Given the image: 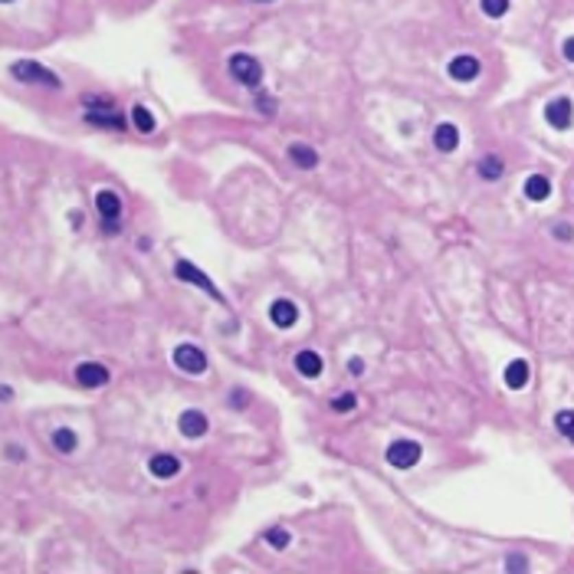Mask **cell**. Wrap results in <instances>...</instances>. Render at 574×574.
<instances>
[{
  "instance_id": "3957f363",
  "label": "cell",
  "mask_w": 574,
  "mask_h": 574,
  "mask_svg": "<svg viewBox=\"0 0 574 574\" xmlns=\"http://www.w3.org/2000/svg\"><path fill=\"white\" fill-rule=\"evenodd\" d=\"M10 73L20 79V82H36V86H59V79L49 69H43V66H36V62H30V59H23V62H14L10 66Z\"/></svg>"
},
{
  "instance_id": "30bf717a",
  "label": "cell",
  "mask_w": 574,
  "mask_h": 574,
  "mask_svg": "<svg viewBox=\"0 0 574 574\" xmlns=\"http://www.w3.org/2000/svg\"><path fill=\"white\" fill-rule=\"evenodd\" d=\"M479 76V59L476 56H453L450 59V79H457V82H472Z\"/></svg>"
},
{
  "instance_id": "8992f818",
  "label": "cell",
  "mask_w": 574,
  "mask_h": 574,
  "mask_svg": "<svg viewBox=\"0 0 574 574\" xmlns=\"http://www.w3.org/2000/svg\"><path fill=\"white\" fill-rule=\"evenodd\" d=\"M95 207H99V214L105 217V230L112 233L118 217H122V200H118V194L115 191H99L95 194Z\"/></svg>"
},
{
  "instance_id": "cb8c5ba5",
  "label": "cell",
  "mask_w": 574,
  "mask_h": 574,
  "mask_svg": "<svg viewBox=\"0 0 574 574\" xmlns=\"http://www.w3.org/2000/svg\"><path fill=\"white\" fill-rule=\"evenodd\" d=\"M509 10V0H483V14L486 16H502Z\"/></svg>"
},
{
  "instance_id": "83f0119b",
  "label": "cell",
  "mask_w": 574,
  "mask_h": 574,
  "mask_svg": "<svg viewBox=\"0 0 574 574\" xmlns=\"http://www.w3.org/2000/svg\"><path fill=\"white\" fill-rule=\"evenodd\" d=\"M233 407H246V391H243V387L233 391Z\"/></svg>"
},
{
  "instance_id": "f1b7e54d",
  "label": "cell",
  "mask_w": 574,
  "mask_h": 574,
  "mask_svg": "<svg viewBox=\"0 0 574 574\" xmlns=\"http://www.w3.org/2000/svg\"><path fill=\"white\" fill-rule=\"evenodd\" d=\"M564 59H571L574 62V36L571 40H564Z\"/></svg>"
},
{
  "instance_id": "7402d4cb",
  "label": "cell",
  "mask_w": 574,
  "mask_h": 574,
  "mask_svg": "<svg viewBox=\"0 0 574 574\" xmlns=\"http://www.w3.org/2000/svg\"><path fill=\"white\" fill-rule=\"evenodd\" d=\"M555 427H558V433L564 440L574 443V411H561L558 417H555Z\"/></svg>"
},
{
  "instance_id": "44dd1931",
  "label": "cell",
  "mask_w": 574,
  "mask_h": 574,
  "mask_svg": "<svg viewBox=\"0 0 574 574\" xmlns=\"http://www.w3.org/2000/svg\"><path fill=\"white\" fill-rule=\"evenodd\" d=\"M53 446H56L59 453H73L76 450V433L73 430H56V433H53Z\"/></svg>"
},
{
  "instance_id": "9c48e42d",
  "label": "cell",
  "mask_w": 574,
  "mask_h": 574,
  "mask_svg": "<svg viewBox=\"0 0 574 574\" xmlns=\"http://www.w3.org/2000/svg\"><path fill=\"white\" fill-rule=\"evenodd\" d=\"M76 381L82 384V387H102L108 381V368L99 365V361H82L79 368H76Z\"/></svg>"
},
{
  "instance_id": "6da1fadb",
  "label": "cell",
  "mask_w": 574,
  "mask_h": 574,
  "mask_svg": "<svg viewBox=\"0 0 574 574\" xmlns=\"http://www.w3.org/2000/svg\"><path fill=\"white\" fill-rule=\"evenodd\" d=\"M230 73H233V79H236V82H243V86H260V79H263V66L256 62V56L236 53V56H230Z\"/></svg>"
},
{
  "instance_id": "52a82bcc",
  "label": "cell",
  "mask_w": 574,
  "mask_h": 574,
  "mask_svg": "<svg viewBox=\"0 0 574 574\" xmlns=\"http://www.w3.org/2000/svg\"><path fill=\"white\" fill-rule=\"evenodd\" d=\"M545 118H548V125H551V128H558V132L571 128V118H574L571 99H555V102H548Z\"/></svg>"
},
{
  "instance_id": "7a4b0ae2",
  "label": "cell",
  "mask_w": 574,
  "mask_h": 574,
  "mask_svg": "<svg viewBox=\"0 0 574 574\" xmlns=\"http://www.w3.org/2000/svg\"><path fill=\"white\" fill-rule=\"evenodd\" d=\"M417 459H420V443L394 440L391 446H387V463H391L394 470H411Z\"/></svg>"
},
{
  "instance_id": "5bb4252c",
  "label": "cell",
  "mask_w": 574,
  "mask_h": 574,
  "mask_svg": "<svg viewBox=\"0 0 574 574\" xmlns=\"http://www.w3.org/2000/svg\"><path fill=\"white\" fill-rule=\"evenodd\" d=\"M295 371L306 374V378H319L322 374V358L315 352H299L295 354Z\"/></svg>"
},
{
  "instance_id": "e0dca14e",
  "label": "cell",
  "mask_w": 574,
  "mask_h": 574,
  "mask_svg": "<svg viewBox=\"0 0 574 574\" xmlns=\"http://www.w3.org/2000/svg\"><path fill=\"white\" fill-rule=\"evenodd\" d=\"M289 158H292L299 168H315V164H319V154H315L309 145H289Z\"/></svg>"
},
{
  "instance_id": "9a60e30c",
  "label": "cell",
  "mask_w": 574,
  "mask_h": 574,
  "mask_svg": "<svg viewBox=\"0 0 574 574\" xmlns=\"http://www.w3.org/2000/svg\"><path fill=\"white\" fill-rule=\"evenodd\" d=\"M505 384L518 391V387H525L529 384V361H512L509 368H505Z\"/></svg>"
},
{
  "instance_id": "4fadbf2b",
  "label": "cell",
  "mask_w": 574,
  "mask_h": 574,
  "mask_svg": "<svg viewBox=\"0 0 574 574\" xmlns=\"http://www.w3.org/2000/svg\"><path fill=\"white\" fill-rule=\"evenodd\" d=\"M433 145L440 148L443 154L457 151V145H459V128L453 125V122H443V125H437V132H433Z\"/></svg>"
},
{
  "instance_id": "2e32d148",
  "label": "cell",
  "mask_w": 574,
  "mask_h": 574,
  "mask_svg": "<svg viewBox=\"0 0 574 574\" xmlns=\"http://www.w3.org/2000/svg\"><path fill=\"white\" fill-rule=\"evenodd\" d=\"M548 194H551V184H548V177L531 174L529 181H525V197H529V200H545Z\"/></svg>"
},
{
  "instance_id": "7c38bea8",
  "label": "cell",
  "mask_w": 574,
  "mask_h": 574,
  "mask_svg": "<svg viewBox=\"0 0 574 574\" xmlns=\"http://www.w3.org/2000/svg\"><path fill=\"white\" fill-rule=\"evenodd\" d=\"M148 470H151V476H158V479H171V476L181 472V459L171 457V453H158V457H151Z\"/></svg>"
},
{
  "instance_id": "ffe728a7",
  "label": "cell",
  "mask_w": 574,
  "mask_h": 574,
  "mask_svg": "<svg viewBox=\"0 0 574 574\" xmlns=\"http://www.w3.org/2000/svg\"><path fill=\"white\" fill-rule=\"evenodd\" d=\"M132 122H135V128H138L141 135L154 132V118H151V112H148L145 105H135V108H132Z\"/></svg>"
},
{
  "instance_id": "8fae6325",
  "label": "cell",
  "mask_w": 574,
  "mask_h": 574,
  "mask_svg": "<svg viewBox=\"0 0 574 574\" xmlns=\"http://www.w3.org/2000/svg\"><path fill=\"white\" fill-rule=\"evenodd\" d=\"M269 319L279 325V328H292L295 319H299V309H295L289 299H276V302L269 306Z\"/></svg>"
},
{
  "instance_id": "277c9868",
  "label": "cell",
  "mask_w": 574,
  "mask_h": 574,
  "mask_svg": "<svg viewBox=\"0 0 574 574\" xmlns=\"http://www.w3.org/2000/svg\"><path fill=\"white\" fill-rule=\"evenodd\" d=\"M174 365L187 374H204L207 371V358L197 345H177L174 348Z\"/></svg>"
},
{
  "instance_id": "4dcf8cb0",
  "label": "cell",
  "mask_w": 574,
  "mask_h": 574,
  "mask_svg": "<svg viewBox=\"0 0 574 574\" xmlns=\"http://www.w3.org/2000/svg\"><path fill=\"white\" fill-rule=\"evenodd\" d=\"M256 3H269V0H256Z\"/></svg>"
},
{
  "instance_id": "4316f807",
  "label": "cell",
  "mask_w": 574,
  "mask_h": 574,
  "mask_svg": "<svg viewBox=\"0 0 574 574\" xmlns=\"http://www.w3.org/2000/svg\"><path fill=\"white\" fill-rule=\"evenodd\" d=\"M348 371H352L354 378H361V374H365V361H361V358H352V361H348Z\"/></svg>"
},
{
  "instance_id": "5b68a950",
  "label": "cell",
  "mask_w": 574,
  "mask_h": 574,
  "mask_svg": "<svg viewBox=\"0 0 574 574\" xmlns=\"http://www.w3.org/2000/svg\"><path fill=\"white\" fill-rule=\"evenodd\" d=\"M174 276H177V279H184V282H194V286H200V289H204V292L210 295V299H217V302H223V295L217 292V286H214V282L207 279V276L200 273V269H194V266L187 263V260H177V263H174Z\"/></svg>"
},
{
  "instance_id": "603a6c76",
  "label": "cell",
  "mask_w": 574,
  "mask_h": 574,
  "mask_svg": "<svg viewBox=\"0 0 574 574\" xmlns=\"http://www.w3.org/2000/svg\"><path fill=\"white\" fill-rule=\"evenodd\" d=\"M354 404H358V398H354L352 391H348V394H341V398H335V400H332V411L348 413V411H354Z\"/></svg>"
},
{
  "instance_id": "484cf974",
  "label": "cell",
  "mask_w": 574,
  "mask_h": 574,
  "mask_svg": "<svg viewBox=\"0 0 574 574\" xmlns=\"http://www.w3.org/2000/svg\"><path fill=\"white\" fill-rule=\"evenodd\" d=\"M551 233L558 236V240H571V236H574V230L568 227V223H555V227H551Z\"/></svg>"
},
{
  "instance_id": "1f68e13d",
  "label": "cell",
  "mask_w": 574,
  "mask_h": 574,
  "mask_svg": "<svg viewBox=\"0 0 574 574\" xmlns=\"http://www.w3.org/2000/svg\"><path fill=\"white\" fill-rule=\"evenodd\" d=\"M3 3H10V0H3Z\"/></svg>"
},
{
  "instance_id": "ba28073f",
  "label": "cell",
  "mask_w": 574,
  "mask_h": 574,
  "mask_svg": "<svg viewBox=\"0 0 574 574\" xmlns=\"http://www.w3.org/2000/svg\"><path fill=\"white\" fill-rule=\"evenodd\" d=\"M207 427H210V420H207L200 411H184L177 417V430L187 437V440H197V437H204Z\"/></svg>"
},
{
  "instance_id": "f546056e",
  "label": "cell",
  "mask_w": 574,
  "mask_h": 574,
  "mask_svg": "<svg viewBox=\"0 0 574 574\" xmlns=\"http://www.w3.org/2000/svg\"><path fill=\"white\" fill-rule=\"evenodd\" d=\"M509 568L516 571V568H525V558H509Z\"/></svg>"
},
{
  "instance_id": "d4e9b609",
  "label": "cell",
  "mask_w": 574,
  "mask_h": 574,
  "mask_svg": "<svg viewBox=\"0 0 574 574\" xmlns=\"http://www.w3.org/2000/svg\"><path fill=\"white\" fill-rule=\"evenodd\" d=\"M266 542H269L273 548H286V545H289V531L269 529V531H266Z\"/></svg>"
},
{
  "instance_id": "ac0fdd59",
  "label": "cell",
  "mask_w": 574,
  "mask_h": 574,
  "mask_svg": "<svg viewBox=\"0 0 574 574\" xmlns=\"http://www.w3.org/2000/svg\"><path fill=\"white\" fill-rule=\"evenodd\" d=\"M502 171H505V164H502L499 154H486V158L479 161V174L486 177V181H496V177H502Z\"/></svg>"
},
{
  "instance_id": "d6986e66",
  "label": "cell",
  "mask_w": 574,
  "mask_h": 574,
  "mask_svg": "<svg viewBox=\"0 0 574 574\" xmlns=\"http://www.w3.org/2000/svg\"><path fill=\"white\" fill-rule=\"evenodd\" d=\"M89 122L99 125V128H115V132H125V118L122 115H105V112H89Z\"/></svg>"
}]
</instances>
